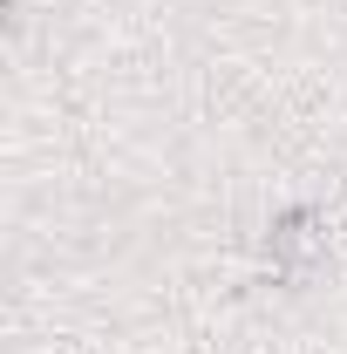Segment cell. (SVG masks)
<instances>
[{"instance_id": "obj_1", "label": "cell", "mask_w": 347, "mask_h": 354, "mask_svg": "<svg viewBox=\"0 0 347 354\" xmlns=\"http://www.w3.org/2000/svg\"><path fill=\"white\" fill-rule=\"evenodd\" d=\"M327 245H334V218L320 205H300V212H286V218L265 232V259L279 266V272H313V266L327 259Z\"/></svg>"}]
</instances>
